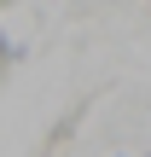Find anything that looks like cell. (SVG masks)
<instances>
[{
  "mask_svg": "<svg viewBox=\"0 0 151 157\" xmlns=\"http://www.w3.org/2000/svg\"><path fill=\"white\" fill-rule=\"evenodd\" d=\"M145 157H151V151H145Z\"/></svg>",
  "mask_w": 151,
  "mask_h": 157,
  "instance_id": "obj_2",
  "label": "cell"
},
{
  "mask_svg": "<svg viewBox=\"0 0 151 157\" xmlns=\"http://www.w3.org/2000/svg\"><path fill=\"white\" fill-rule=\"evenodd\" d=\"M111 157H122V151H111Z\"/></svg>",
  "mask_w": 151,
  "mask_h": 157,
  "instance_id": "obj_1",
  "label": "cell"
}]
</instances>
